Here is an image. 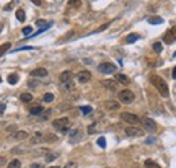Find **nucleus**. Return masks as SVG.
Segmentation results:
<instances>
[{
  "mask_svg": "<svg viewBox=\"0 0 176 168\" xmlns=\"http://www.w3.org/2000/svg\"><path fill=\"white\" fill-rule=\"evenodd\" d=\"M149 81L152 83L153 87H156V90L160 92L161 96H164V98H168V95H170V90H168L167 81H165L163 77L157 76V75H152V76L149 77Z\"/></svg>",
  "mask_w": 176,
  "mask_h": 168,
  "instance_id": "nucleus-1",
  "label": "nucleus"
},
{
  "mask_svg": "<svg viewBox=\"0 0 176 168\" xmlns=\"http://www.w3.org/2000/svg\"><path fill=\"white\" fill-rule=\"evenodd\" d=\"M53 127L54 129H57L58 131H61V133H68V127H69V118H67V117H64V118H58V119H54L53 121Z\"/></svg>",
  "mask_w": 176,
  "mask_h": 168,
  "instance_id": "nucleus-2",
  "label": "nucleus"
},
{
  "mask_svg": "<svg viewBox=\"0 0 176 168\" xmlns=\"http://www.w3.org/2000/svg\"><path fill=\"white\" fill-rule=\"evenodd\" d=\"M118 98H119V101L122 103H125V105H130L135 99V95H134V92L130 90H122L118 92Z\"/></svg>",
  "mask_w": 176,
  "mask_h": 168,
  "instance_id": "nucleus-3",
  "label": "nucleus"
},
{
  "mask_svg": "<svg viewBox=\"0 0 176 168\" xmlns=\"http://www.w3.org/2000/svg\"><path fill=\"white\" fill-rule=\"evenodd\" d=\"M121 119L125 121V122L129 125H138L140 123V118L135 115V114H131V113H122Z\"/></svg>",
  "mask_w": 176,
  "mask_h": 168,
  "instance_id": "nucleus-4",
  "label": "nucleus"
},
{
  "mask_svg": "<svg viewBox=\"0 0 176 168\" xmlns=\"http://www.w3.org/2000/svg\"><path fill=\"white\" fill-rule=\"evenodd\" d=\"M125 133H126L129 137H142L145 134V130H142L141 127H137V126H129L125 129Z\"/></svg>",
  "mask_w": 176,
  "mask_h": 168,
  "instance_id": "nucleus-5",
  "label": "nucleus"
},
{
  "mask_svg": "<svg viewBox=\"0 0 176 168\" xmlns=\"http://www.w3.org/2000/svg\"><path fill=\"white\" fill-rule=\"evenodd\" d=\"M98 69H99V72L109 75V73H114V72H115L117 67L114 65V64H111V62H103V64H100V65L98 67Z\"/></svg>",
  "mask_w": 176,
  "mask_h": 168,
  "instance_id": "nucleus-6",
  "label": "nucleus"
},
{
  "mask_svg": "<svg viewBox=\"0 0 176 168\" xmlns=\"http://www.w3.org/2000/svg\"><path fill=\"white\" fill-rule=\"evenodd\" d=\"M142 123H144V126H145V129H148L149 131H154L157 129V125L156 122L152 119V118H148V117H145V118H142Z\"/></svg>",
  "mask_w": 176,
  "mask_h": 168,
  "instance_id": "nucleus-7",
  "label": "nucleus"
},
{
  "mask_svg": "<svg viewBox=\"0 0 176 168\" xmlns=\"http://www.w3.org/2000/svg\"><path fill=\"white\" fill-rule=\"evenodd\" d=\"M102 85H103V87H106L107 90H110V91H117V88H118L117 80H111V79L102 80Z\"/></svg>",
  "mask_w": 176,
  "mask_h": 168,
  "instance_id": "nucleus-8",
  "label": "nucleus"
},
{
  "mask_svg": "<svg viewBox=\"0 0 176 168\" xmlns=\"http://www.w3.org/2000/svg\"><path fill=\"white\" fill-rule=\"evenodd\" d=\"M77 80H79V83H81V84L87 83V81L91 80V72H88V71H81V72H79Z\"/></svg>",
  "mask_w": 176,
  "mask_h": 168,
  "instance_id": "nucleus-9",
  "label": "nucleus"
},
{
  "mask_svg": "<svg viewBox=\"0 0 176 168\" xmlns=\"http://www.w3.org/2000/svg\"><path fill=\"white\" fill-rule=\"evenodd\" d=\"M164 42L165 44H172V42L176 39V28H172V30H168L167 33L164 34Z\"/></svg>",
  "mask_w": 176,
  "mask_h": 168,
  "instance_id": "nucleus-10",
  "label": "nucleus"
},
{
  "mask_svg": "<svg viewBox=\"0 0 176 168\" xmlns=\"http://www.w3.org/2000/svg\"><path fill=\"white\" fill-rule=\"evenodd\" d=\"M30 76L34 77V79H37V77H45V76H48V69H45V68H37V69L31 71Z\"/></svg>",
  "mask_w": 176,
  "mask_h": 168,
  "instance_id": "nucleus-11",
  "label": "nucleus"
},
{
  "mask_svg": "<svg viewBox=\"0 0 176 168\" xmlns=\"http://www.w3.org/2000/svg\"><path fill=\"white\" fill-rule=\"evenodd\" d=\"M121 107V105L117 101H107L105 102V109L109 110V111H115Z\"/></svg>",
  "mask_w": 176,
  "mask_h": 168,
  "instance_id": "nucleus-12",
  "label": "nucleus"
},
{
  "mask_svg": "<svg viewBox=\"0 0 176 168\" xmlns=\"http://www.w3.org/2000/svg\"><path fill=\"white\" fill-rule=\"evenodd\" d=\"M12 137L15 138L16 141H23V140H26V138H28V133L27 131H24V130H18V131L14 133Z\"/></svg>",
  "mask_w": 176,
  "mask_h": 168,
  "instance_id": "nucleus-13",
  "label": "nucleus"
},
{
  "mask_svg": "<svg viewBox=\"0 0 176 168\" xmlns=\"http://www.w3.org/2000/svg\"><path fill=\"white\" fill-rule=\"evenodd\" d=\"M44 137H45V134L35 133L33 137L30 138V142H31V144H41V142H44Z\"/></svg>",
  "mask_w": 176,
  "mask_h": 168,
  "instance_id": "nucleus-14",
  "label": "nucleus"
},
{
  "mask_svg": "<svg viewBox=\"0 0 176 168\" xmlns=\"http://www.w3.org/2000/svg\"><path fill=\"white\" fill-rule=\"evenodd\" d=\"M72 80V72L71 71H64L60 75V81L61 83H67V81Z\"/></svg>",
  "mask_w": 176,
  "mask_h": 168,
  "instance_id": "nucleus-15",
  "label": "nucleus"
},
{
  "mask_svg": "<svg viewBox=\"0 0 176 168\" xmlns=\"http://www.w3.org/2000/svg\"><path fill=\"white\" fill-rule=\"evenodd\" d=\"M115 80L119 81L121 84H125V85L129 84V81H130V80H129V77L126 76V75H123V73H117L115 75Z\"/></svg>",
  "mask_w": 176,
  "mask_h": 168,
  "instance_id": "nucleus-16",
  "label": "nucleus"
},
{
  "mask_svg": "<svg viewBox=\"0 0 176 168\" xmlns=\"http://www.w3.org/2000/svg\"><path fill=\"white\" fill-rule=\"evenodd\" d=\"M44 111H45V109L42 106H34V107H31V109H30L31 115H41Z\"/></svg>",
  "mask_w": 176,
  "mask_h": 168,
  "instance_id": "nucleus-17",
  "label": "nucleus"
},
{
  "mask_svg": "<svg viewBox=\"0 0 176 168\" xmlns=\"http://www.w3.org/2000/svg\"><path fill=\"white\" fill-rule=\"evenodd\" d=\"M33 95L31 94H28V92H23L22 95H20V101H22L23 103H30V102H33Z\"/></svg>",
  "mask_w": 176,
  "mask_h": 168,
  "instance_id": "nucleus-18",
  "label": "nucleus"
},
{
  "mask_svg": "<svg viewBox=\"0 0 176 168\" xmlns=\"http://www.w3.org/2000/svg\"><path fill=\"white\" fill-rule=\"evenodd\" d=\"M10 48H11V42H6V44L0 45V57H2L3 54H6Z\"/></svg>",
  "mask_w": 176,
  "mask_h": 168,
  "instance_id": "nucleus-19",
  "label": "nucleus"
},
{
  "mask_svg": "<svg viewBox=\"0 0 176 168\" xmlns=\"http://www.w3.org/2000/svg\"><path fill=\"white\" fill-rule=\"evenodd\" d=\"M148 22L150 24H161L164 20H163V18H160V16H152V18H149L148 19Z\"/></svg>",
  "mask_w": 176,
  "mask_h": 168,
  "instance_id": "nucleus-20",
  "label": "nucleus"
},
{
  "mask_svg": "<svg viewBox=\"0 0 176 168\" xmlns=\"http://www.w3.org/2000/svg\"><path fill=\"white\" fill-rule=\"evenodd\" d=\"M75 88V84H73V81L69 80V81H67V83H62V90L64 91H72Z\"/></svg>",
  "mask_w": 176,
  "mask_h": 168,
  "instance_id": "nucleus-21",
  "label": "nucleus"
},
{
  "mask_svg": "<svg viewBox=\"0 0 176 168\" xmlns=\"http://www.w3.org/2000/svg\"><path fill=\"white\" fill-rule=\"evenodd\" d=\"M58 138H57L56 134H45L44 137V142H56Z\"/></svg>",
  "mask_w": 176,
  "mask_h": 168,
  "instance_id": "nucleus-22",
  "label": "nucleus"
},
{
  "mask_svg": "<svg viewBox=\"0 0 176 168\" xmlns=\"http://www.w3.org/2000/svg\"><path fill=\"white\" fill-rule=\"evenodd\" d=\"M138 38H140L138 34H134V33H133V34H129L127 37H126V42H127V44H134V42L137 41Z\"/></svg>",
  "mask_w": 176,
  "mask_h": 168,
  "instance_id": "nucleus-23",
  "label": "nucleus"
},
{
  "mask_svg": "<svg viewBox=\"0 0 176 168\" xmlns=\"http://www.w3.org/2000/svg\"><path fill=\"white\" fill-rule=\"evenodd\" d=\"M15 15H16V19L19 20V22H24V20H26V14H24L23 10H18Z\"/></svg>",
  "mask_w": 176,
  "mask_h": 168,
  "instance_id": "nucleus-24",
  "label": "nucleus"
},
{
  "mask_svg": "<svg viewBox=\"0 0 176 168\" xmlns=\"http://www.w3.org/2000/svg\"><path fill=\"white\" fill-rule=\"evenodd\" d=\"M20 167H22V163H20L19 160H16V159H14L8 163V168H20Z\"/></svg>",
  "mask_w": 176,
  "mask_h": 168,
  "instance_id": "nucleus-25",
  "label": "nucleus"
},
{
  "mask_svg": "<svg viewBox=\"0 0 176 168\" xmlns=\"http://www.w3.org/2000/svg\"><path fill=\"white\" fill-rule=\"evenodd\" d=\"M69 136H71V138H72V142H75L76 137H81V133H80V130H79V129H73L69 133Z\"/></svg>",
  "mask_w": 176,
  "mask_h": 168,
  "instance_id": "nucleus-26",
  "label": "nucleus"
},
{
  "mask_svg": "<svg viewBox=\"0 0 176 168\" xmlns=\"http://www.w3.org/2000/svg\"><path fill=\"white\" fill-rule=\"evenodd\" d=\"M18 81H19V76H18V75H15V73H12V75H10L8 76V83L10 84H16Z\"/></svg>",
  "mask_w": 176,
  "mask_h": 168,
  "instance_id": "nucleus-27",
  "label": "nucleus"
},
{
  "mask_svg": "<svg viewBox=\"0 0 176 168\" xmlns=\"http://www.w3.org/2000/svg\"><path fill=\"white\" fill-rule=\"evenodd\" d=\"M57 157H58V153H52V152H49L48 155H46L45 160H46V163H50V162H53L54 159H57Z\"/></svg>",
  "mask_w": 176,
  "mask_h": 168,
  "instance_id": "nucleus-28",
  "label": "nucleus"
},
{
  "mask_svg": "<svg viewBox=\"0 0 176 168\" xmlns=\"http://www.w3.org/2000/svg\"><path fill=\"white\" fill-rule=\"evenodd\" d=\"M53 101H54V95H53L52 92H48V94L44 95V102L45 103H50V102H53Z\"/></svg>",
  "mask_w": 176,
  "mask_h": 168,
  "instance_id": "nucleus-29",
  "label": "nucleus"
},
{
  "mask_svg": "<svg viewBox=\"0 0 176 168\" xmlns=\"http://www.w3.org/2000/svg\"><path fill=\"white\" fill-rule=\"evenodd\" d=\"M145 168H160V166L157 163L152 162V160H146V162H145Z\"/></svg>",
  "mask_w": 176,
  "mask_h": 168,
  "instance_id": "nucleus-30",
  "label": "nucleus"
},
{
  "mask_svg": "<svg viewBox=\"0 0 176 168\" xmlns=\"http://www.w3.org/2000/svg\"><path fill=\"white\" fill-rule=\"evenodd\" d=\"M80 111L84 114V115H87V114L92 113V107H91V106H81V107H80Z\"/></svg>",
  "mask_w": 176,
  "mask_h": 168,
  "instance_id": "nucleus-31",
  "label": "nucleus"
},
{
  "mask_svg": "<svg viewBox=\"0 0 176 168\" xmlns=\"http://www.w3.org/2000/svg\"><path fill=\"white\" fill-rule=\"evenodd\" d=\"M153 50L156 53H161L163 52V45H161L160 42H154L153 44Z\"/></svg>",
  "mask_w": 176,
  "mask_h": 168,
  "instance_id": "nucleus-32",
  "label": "nucleus"
},
{
  "mask_svg": "<svg viewBox=\"0 0 176 168\" xmlns=\"http://www.w3.org/2000/svg\"><path fill=\"white\" fill-rule=\"evenodd\" d=\"M35 24H37L38 27H46V26H49V24H52V23H48L45 19H38L37 22H35Z\"/></svg>",
  "mask_w": 176,
  "mask_h": 168,
  "instance_id": "nucleus-33",
  "label": "nucleus"
},
{
  "mask_svg": "<svg viewBox=\"0 0 176 168\" xmlns=\"http://www.w3.org/2000/svg\"><path fill=\"white\" fill-rule=\"evenodd\" d=\"M22 33H23L24 35H26V37H28V35H30V33H33V27H31V26H26V27H23Z\"/></svg>",
  "mask_w": 176,
  "mask_h": 168,
  "instance_id": "nucleus-34",
  "label": "nucleus"
},
{
  "mask_svg": "<svg viewBox=\"0 0 176 168\" xmlns=\"http://www.w3.org/2000/svg\"><path fill=\"white\" fill-rule=\"evenodd\" d=\"M110 26V22H107V23H105V24H103V26H100L99 28H96V30L94 31V34H96V33H100V31H103V30H106V28L107 27H109Z\"/></svg>",
  "mask_w": 176,
  "mask_h": 168,
  "instance_id": "nucleus-35",
  "label": "nucleus"
},
{
  "mask_svg": "<svg viewBox=\"0 0 176 168\" xmlns=\"http://www.w3.org/2000/svg\"><path fill=\"white\" fill-rule=\"evenodd\" d=\"M98 145L100 146V148H106V138L105 137H100L98 140Z\"/></svg>",
  "mask_w": 176,
  "mask_h": 168,
  "instance_id": "nucleus-36",
  "label": "nucleus"
},
{
  "mask_svg": "<svg viewBox=\"0 0 176 168\" xmlns=\"http://www.w3.org/2000/svg\"><path fill=\"white\" fill-rule=\"evenodd\" d=\"M64 168H77V163L76 162H69L65 164V167Z\"/></svg>",
  "mask_w": 176,
  "mask_h": 168,
  "instance_id": "nucleus-37",
  "label": "nucleus"
},
{
  "mask_svg": "<svg viewBox=\"0 0 176 168\" xmlns=\"http://www.w3.org/2000/svg\"><path fill=\"white\" fill-rule=\"evenodd\" d=\"M28 85H30L31 88H37L39 85V83H38V81H35V80H30V81H28Z\"/></svg>",
  "mask_w": 176,
  "mask_h": 168,
  "instance_id": "nucleus-38",
  "label": "nucleus"
},
{
  "mask_svg": "<svg viewBox=\"0 0 176 168\" xmlns=\"http://www.w3.org/2000/svg\"><path fill=\"white\" fill-rule=\"evenodd\" d=\"M80 4H81L80 0H72L69 3V6H73V7H80Z\"/></svg>",
  "mask_w": 176,
  "mask_h": 168,
  "instance_id": "nucleus-39",
  "label": "nucleus"
},
{
  "mask_svg": "<svg viewBox=\"0 0 176 168\" xmlns=\"http://www.w3.org/2000/svg\"><path fill=\"white\" fill-rule=\"evenodd\" d=\"M28 168H44V166H42L41 163H33Z\"/></svg>",
  "mask_w": 176,
  "mask_h": 168,
  "instance_id": "nucleus-40",
  "label": "nucleus"
},
{
  "mask_svg": "<svg viewBox=\"0 0 176 168\" xmlns=\"http://www.w3.org/2000/svg\"><path fill=\"white\" fill-rule=\"evenodd\" d=\"M68 107H69V105H60L58 110H60V111H65V110H68Z\"/></svg>",
  "mask_w": 176,
  "mask_h": 168,
  "instance_id": "nucleus-41",
  "label": "nucleus"
},
{
  "mask_svg": "<svg viewBox=\"0 0 176 168\" xmlns=\"http://www.w3.org/2000/svg\"><path fill=\"white\" fill-rule=\"evenodd\" d=\"M4 110H6V105L4 103H0V114L4 113Z\"/></svg>",
  "mask_w": 176,
  "mask_h": 168,
  "instance_id": "nucleus-42",
  "label": "nucleus"
},
{
  "mask_svg": "<svg viewBox=\"0 0 176 168\" xmlns=\"http://www.w3.org/2000/svg\"><path fill=\"white\" fill-rule=\"evenodd\" d=\"M31 2H33L35 6H41L42 4V0H31Z\"/></svg>",
  "mask_w": 176,
  "mask_h": 168,
  "instance_id": "nucleus-43",
  "label": "nucleus"
},
{
  "mask_svg": "<svg viewBox=\"0 0 176 168\" xmlns=\"http://www.w3.org/2000/svg\"><path fill=\"white\" fill-rule=\"evenodd\" d=\"M4 163H6V157L4 156H0V166H3Z\"/></svg>",
  "mask_w": 176,
  "mask_h": 168,
  "instance_id": "nucleus-44",
  "label": "nucleus"
},
{
  "mask_svg": "<svg viewBox=\"0 0 176 168\" xmlns=\"http://www.w3.org/2000/svg\"><path fill=\"white\" fill-rule=\"evenodd\" d=\"M172 77L176 79V67L174 68V69H172Z\"/></svg>",
  "mask_w": 176,
  "mask_h": 168,
  "instance_id": "nucleus-45",
  "label": "nucleus"
},
{
  "mask_svg": "<svg viewBox=\"0 0 176 168\" xmlns=\"http://www.w3.org/2000/svg\"><path fill=\"white\" fill-rule=\"evenodd\" d=\"M3 28H4V22H0V33H2Z\"/></svg>",
  "mask_w": 176,
  "mask_h": 168,
  "instance_id": "nucleus-46",
  "label": "nucleus"
},
{
  "mask_svg": "<svg viewBox=\"0 0 176 168\" xmlns=\"http://www.w3.org/2000/svg\"><path fill=\"white\" fill-rule=\"evenodd\" d=\"M11 7H12V4H8V6H6V8H4V10H10Z\"/></svg>",
  "mask_w": 176,
  "mask_h": 168,
  "instance_id": "nucleus-47",
  "label": "nucleus"
},
{
  "mask_svg": "<svg viewBox=\"0 0 176 168\" xmlns=\"http://www.w3.org/2000/svg\"><path fill=\"white\" fill-rule=\"evenodd\" d=\"M49 168H60V167H57V166H54V167H49Z\"/></svg>",
  "mask_w": 176,
  "mask_h": 168,
  "instance_id": "nucleus-48",
  "label": "nucleus"
},
{
  "mask_svg": "<svg viewBox=\"0 0 176 168\" xmlns=\"http://www.w3.org/2000/svg\"><path fill=\"white\" fill-rule=\"evenodd\" d=\"M0 83H2V76H0Z\"/></svg>",
  "mask_w": 176,
  "mask_h": 168,
  "instance_id": "nucleus-49",
  "label": "nucleus"
}]
</instances>
